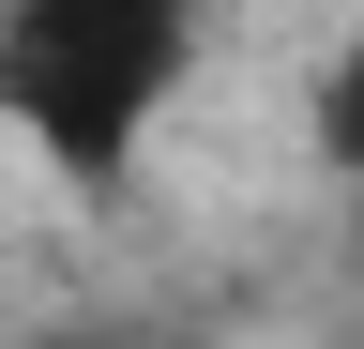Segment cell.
Instances as JSON below:
<instances>
[{
  "label": "cell",
  "mask_w": 364,
  "mask_h": 349,
  "mask_svg": "<svg viewBox=\"0 0 364 349\" xmlns=\"http://www.w3.org/2000/svg\"><path fill=\"white\" fill-rule=\"evenodd\" d=\"M349 258H364V183H349Z\"/></svg>",
  "instance_id": "3"
},
{
  "label": "cell",
  "mask_w": 364,
  "mask_h": 349,
  "mask_svg": "<svg viewBox=\"0 0 364 349\" xmlns=\"http://www.w3.org/2000/svg\"><path fill=\"white\" fill-rule=\"evenodd\" d=\"M304 152L334 167V183H364V31L318 61V92H304Z\"/></svg>",
  "instance_id": "2"
},
{
  "label": "cell",
  "mask_w": 364,
  "mask_h": 349,
  "mask_svg": "<svg viewBox=\"0 0 364 349\" xmlns=\"http://www.w3.org/2000/svg\"><path fill=\"white\" fill-rule=\"evenodd\" d=\"M349 349H364V319H349Z\"/></svg>",
  "instance_id": "4"
},
{
  "label": "cell",
  "mask_w": 364,
  "mask_h": 349,
  "mask_svg": "<svg viewBox=\"0 0 364 349\" xmlns=\"http://www.w3.org/2000/svg\"><path fill=\"white\" fill-rule=\"evenodd\" d=\"M213 0H0V137L76 213L136 198V152L198 92Z\"/></svg>",
  "instance_id": "1"
}]
</instances>
